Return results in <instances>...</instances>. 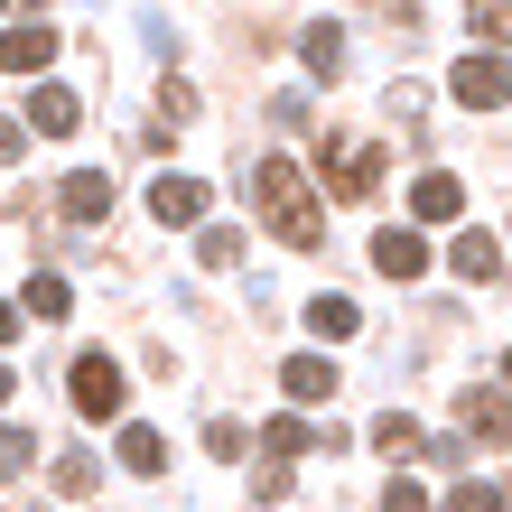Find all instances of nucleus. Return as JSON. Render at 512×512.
<instances>
[{
	"instance_id": "nucleus-1",
	"label": "nucleus",
	"mask_w": 512,
	"mask_h": 512,
	"mask_svg": "<svg viewBox=\"0 0 512 512\" xmlns=\"http://www.w3.org/2000/svg\"><path fill=\"white\" fill-rule=\"evenodd\" d=\"M252 205H261V224L280 233L289 252H317L326 243V205H317L308 177H298V159H261L252 168Z\"/></svg>"
},
{
	"instance_id": "nucleus-2",
	"label": "nucleus",
	"mask_w": 512,
	"mask_h": 512,
	"mask_svg": "<svg viewBox=\"0 0 512 512\" xmlns=\"http://www.w3.org/2000/svg\"><path fill=\"white\" fill-rule=\"evenodd\" d=\"M317 177H336V196H373L382 177H391V149L336 131V140H317Z\"/></svg>"
},
{
	"instance_id": "nucleus-3",
	"label": "nucleus",
	"mask_w": 512,
	"mask_h": 512,
	"mask_svg": "<svg viewBox=\"0 0 512 512\" xmlns=\"http://www.w3.org/2000/svg\"><path fill=\"white\" fill-rule=\"evenodd\" d=\"M75 410L84 419H122V364H112V354H75Z\"/></svg>"
},
{
	"instance_id": "nucleus-4",
	"label": "nucleus",
	"mask_w": 512,
	"mask_h": 512,
	"mask_svg": "<svg viewBox=\"0 0 512 512\" xmlns=\"http://www.w3.org/2000/svg\"><path fill=\"white\" fill-rule=\"evenodd\" d=\"M447 84H457V103H466V112L512 103V66H503V56H457V75H447Z\"/></svg>"
},
{
	"instance_id": "nucleus-5",
	"label": "nucleus",
	"mask_w": 512,
	"mask_h": 512,
	"mask_svg": "<svg viewBox=\"0 0 512 512\" xmlns=\"http://www.w3.org/2000/svg\"><path fill=\"white\" fill-rule=\"evenodd\" d=\"M28 131L75 140V131H84V94H75V84H38V94H28Z\"/></svg>"
},
{
	"instance_id": "nucleus-6",
	"label": "nucleus",
	"mask_w": 512,
	"mask_h": 512,
	"mask_svg": "<svg viewBox=\"0 0 512 512\" xmlns=\"http://www.w3.org/2000/svg\"><path fill=\"white\" fill-rule=\"evenodd\" d=\"M457 429L485 438V447H512V401L503 391H457Z\"/></svg>"
},
{
	"instance_id": "nucleus-7",
	"label": "nucleus",
	"mask_w": 512,
	"mask_h": 512,
	"mask_svg": "<svg viewBox=\"0 0 512 512\" xmlns=\"http://www.w3.org/2000/svg\"><path fill=\"white\" fill-rule=\"evenodd\" d=\"M149 215L159 224H205V177H149Z\"/></svg>"
},
{
	"instance_id": "nucleus-8",
	"label": "nucleus",
	"mask_w": 512,
	"mask_h": 512,
	"mask_svg": "<svg viewBox=\"0 0 512 512\" xmlns=\"http://www.w3.org/2000/svg\"><path fill=\"white\" fill-rule=\"evenodd\" d=\"M373 270H382V280H419V270H429V243H419V224L373 233Z\"/></svg>"
},
{
	"instance_id": "nucleus-9",
	"label": "nucleus",
	"mask_w": 512,
	"mask_h": 512,
	"mask_svg": "<svg viewBox=\"0 0 512 512\" xmlns=\"http://www.w3.org/2000/svg\"><path fill=\"white\" fill-rule=\"evenodd\" d=\"M447 261H457V280H475V289H494L503 280V243H494V233H457V243H447Z\"/></svg>"
},
{
	"instance_id": "nucleus-10",
	"label": "nucleus",
	"mask_w": 512,
	"mask_h": 512,
	"mask_svg": "<svg viewBox=\"0 0 512 512\" xmlns=\"http://www.w3.org/2000/svg\"><path fill=\"white\" fill-rule=\"evenodd\" d=\"M0 66L10 75H47L56 66V28H0Z\"/></svg>"
},
{
	"instance_id": "nucleus-11",
	"label": "nucleus",
	"mask_w": 512,
	"mask_h": 512,
	"mask_svg": "<svg viewBox=\"0 0 512 512\" xmlns=\"http://www.w3.org/2000/svg\"><path fill=\"white\" fill-rule=\"evenodd\" d=\"M410 215H419V224H457V215H466V187H457V177H438V168H429V177L410 187Z\"/></svg>"
},
{
	"instance_id": "nucleus-12",
	"label": "nucleus",
	"mask_w": 512,
	"mask_h": 512,
	"mask_svg": "<svg viewBox=\"0 0 512 512\" xmlns=\"http://www.w3.org/2000/svg\"><path fill=\"white\" fill-rule=\"evenodd\" d=\"M280 391H289V401H336V364H326V354H289Z\"/></svg>"
},
{
	"instance_id": "nucleus-13",
	"label": "nucleus",
	"mask_w": 512,
	"mask_h": 512,
	"mask_svg": "<svg viewBox=\"0 0 512 512\" xmlns=\"http://www.w3.org/2000/svg\"><path fill=\"white\" fill-rule=\"evenodd\" d=\"M66 215H75V224H103V215H112V177L75 168V177H66Z\"/></svg>"
},
{
	"instance_id": "nucleus-14",
	"label": "nucleus",
	"mask_w": 512,
	"mask_h": 512,
	"mask_svg": "<svg viewBox=\"0 0 512 512\" xmlns=\"http://www.w3.org/2000/svg\"><path fill=\"white\" fill-rule=\"evenodd\" d=\"M122 466H131V475H159V466H168V438L149 429V419H131V429H122Z\"/></svg>"
},
{
	"instance_id": "nucleus-15",
	"label": "nucleus",
	"mask_w": 512,
	"mask_h": 512,
	"mask_svg": "<svg viewBox=\"0 0 512 512\" xmlns=\"http://www.w3.org/2000/svg\"><path fill=\"white\" fill-rule=\"evenodd\" d=\"M308 438H317V429H308L298 410H289V419H270V429H261V447H270L280 466H298V457H308Z\"/></svg>"
},
{
	"instance_id": "nucleus-16",
	"label": "nucleus",
	"mask_w": 512,
	"mask_h": 512,
	"mask_svg": "<svg viewBox=\"0 0 512 512\" xmlns=\"http://www.w3.org/2000/svg\"><path fill=\"white\" fill-rule=\"evenodd\" d=\"M19 308H28V317H66V308H75V289L56 280V270H38V280L19 289Z\"/></svg>"
},
{
	"instance_id": "nucleus-17",
	"label": "nucleus",
	"mask_w": 512,
	"mask_h": 512,
	"mask_svg": "<svg viewBox=\"0 0 512 512\" xmlns=\"http://www.w3.org/2000/svg\"><path fill=\"white\" fill-rule=\"evenodd\" d=\"M298 56H308V75H345V38H336V28H308V38H298Z\"/></svg>"
},
{
	"instance_id": "nucleus-18",
	"label": "nucleus",
	"mask_w": 512,
	"mask_h": 512,
	"mask_svg": "<svg viewBox=\"0 0 512 512\" xmlns=\"http://www.w3.org/2000/svg\"><path fill=\"white\" fill-rule=\"evenodd\" d=\"M308 326H317L326 345H345V336H354L364 317H354V298H317V308H308Z\"/></svg>"
},
{
	"instance_id": "nucleus-19",
	"label": "nucleus",
	"mask_w": 512,
	"mask_h": 512,
	"mask_svg": "<svg viewBox=\"0 0 512 512\" xmlns=\"http://www.w3.org/2000/svg\"><path fill=\"white\" fill-rule=\"evenodd\" d=\"M28 457H38V438H28V429H10V419H0V485H19V475H28Z\"/></svg>"
},
{
	"instance_id": "nucleus-20",
	"label": "nucleus",
	"mask_w": 512,
	"mask_h": 512,
	"mask_svg": "<svg viewBox=\"0 0 512 512\" xmlns=\"http://www.w3.org/2000/svg\"><path fill=\"white\" fill-rule=\"evenodd\" d=\"M94 475H103V466L84 457V447H66V457H56V475H47V485H56V494H94Z\"/></svg>"
},
{
	"instance_id": "nucleus-21",
	"label": "nucleus",
	"mask_w": 512,
	"mask_h": 512,
	"mask_svg": "<svg viewBox=\"0 0 512 512\" xmlns=\"http://www.w3.org/2000/svg\"><path fill=\"white\" fill-rule=\"evenodd\" d=\"M196 261H205V270H233V261H243V233H233V224H205Z\"/></svg>"
},
{
	"instance_id": "nucleus-22",
	"label": "nucleus",
	"mask_w": 512,
	"mask_h": 512,
	"mask_svg": "<svg viewBox=\"0 0 512 512\" xmlns=\"http://www.w3.org/2000/svg\"><path fill=\"white\" fill-rule=\"evenodd\" d=\"M373 447H382V457H410V447H419V429H410L401 410H382V419H373Z\"/></svg>"
},
{
	"instance_id": "nucleus-23",
	"label": "nucleus",
	"mask_w": 512,
	"mask_h": 512,
	"mask_svg": "<svg viewBox=\"0 0 512 512\" xmlns=\"http://www.w3.org/2000/svg\"><path fill=\"white\" fill-rule=\"evenodd\" d=\"M447 512H503V485H475V475H457V494H447Z\"/></svg>"
},
{
	"instance_id": "nucleus-24",
	"label": "nucleus",
	"mask_w": 512,
	"mask_h": 512,
	"mask_svg": "<svg viewBox=\"0 0 512 512\" xmlns=\"http://www.w3.org/2000/svg\"><path fill=\"white\" fill-rule=\"evenodd\" d=\"M187 112H196V94H187V84L168 75V84H159V131H168V122H187Z\"/></svg>"
},
{
	"instance_id": "nucleus-25",
	"label": "nucleus",
	"mask_w": 512,
	"mask_h": 512,
	"mask_svg": "<svg viewBox=\"0 0 512 512\" xmlns=\"http://www.w3.org/2000/svg\"><path fill=\"white\" fill-rule=\"evenodd\" d=\"M382 512H429V494H419L410 475H391V485H382Z\"/></svg>"
},
{
	"instance_id": "nucleus-26",
	"label": "nucleus",
	"mask_w": 512,
	"mask_h": 512,
	"mask_svg": "<svg viewBox=\"0 0 512 512\" xmlns=\"http://www.w3.org/2000/svg\"><path fill=\"white\" fill-rule=\"evenodd\" d=\"M205 447L215 457H243V419H205Z\"/></svg>"
},
{
	"instance_id": "nucleus-27",
	"label": "nucleus",
	"mask_w": 512,
	"mask_h": 512,
	"mask_svg": "<svg viewBox=\"0 0 512 512\" xmlns=\"http://www.w3.org/2000/svg\"><path fill=\"white\" fill-rule=\"evenodd\" d=\"M475 28H485V38H494V47H512V0H494V10H485V19H475Z\"/></svg>"
},
{
	"instance_id": "nucleus-28",
	"label": "nucleus",
	"mask_w": 512,
	"mask_h": 512,
	"mask_svg": "<svg viewBox=\"0 0 512 512\" xmlns=\"http://www.w3.org/2000/svg\"><path fill=\"white\" fill-rule=\"evenodd\" d=\"M0 159H19V122H10V112H0Z\"/></svg>"
},
{
	"instance_id": "nucleus-29",
	"label": "nucleus",
	"mask_w": 512,
	"mask_h": 512,
	"mask_svg": "<svg viewBox=\"0 0 512 512\" xmlns=\"http://www.w3.org/2000/svg\"><path fill=\"white\" fill-rule=\"evenodd\" d=\"M19 336V308H10V298H0V345H10Z\"/></svg>"
},
{
	"instance_id": "nucleus-30",
	"label": "nucleus",
	"mask_w": 512,
	"mask_h": 512,
	"mask_svg": "<svg viewBox=\"0 0 512 512\" xmlns=\"http://www.w3.org/2000/svg\"><path fill=\"white\" fill-rule=\"evenodd\" d=\"M0 401H19V382H10V373H0Z\"/></svg>"
},
{
	"instance_id": "nucleus-31",
	"label": "nucleus",
	"mask_w": 512,
	"mask_h": 512,
	"mask_svg": "<svg viewBox=\"0 0 512 512\" xmlns=\"http://www.w3.org/2000/svg\"><path fill=\"white\" fill-rule=\"evenodd\" d=\"M503 382H512V354H503Z\"/></svg>"
}]
</instances>
